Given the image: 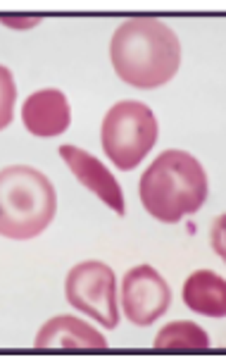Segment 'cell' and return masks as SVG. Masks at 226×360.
<instances>
[{
  "mask_svg": "<svg viewBox=\"0 0 226 360\" xmlns=\"http://www.w3.org/2000/svg\"><path fill=\"white\" fill-rule=\"evenodd\" d=\"M172 303V289L152 265L131 267L121 279V310L126 320L138 327H148L167 313Z\"/></svg>",
  "mask_w": 226,
  "mask_h": 360,
  "instance_id": "obj_6",
  "label": "cell"
},
{
  "mask_svg": "<svg viewBox=\"0 0 226 360\" xmlns=\"http://www.w3.org/2000/svg\"><path fill=\"white\" fill-rule=\"evenodd\" d=\"M65 294L72 308L93 317L98 325L105 329L119 325L117 277L105 262L86 260L72 267L65 282Z\"/></svg>",
  "mask_w": 226,
  "mask_h": 360,
  "instance_id": "obj_5",
  "label": "cell"
},
{
  "mask_svg": "<svg viewBox=\"0 0 226 360\" xmlns=\"http://www.w3.org/2000/svg\"><path fill=\"white\" fill-rule=\"evenodd\" d=\"M138 193L148 215L174 224L203 207L210 184L198 158L186 150H164L140 176Z\"/></svg>",
  "mask_w": 226,
  "mask_h": 360,
  "instance_id": "obj_2",
  "label": "cell"
},
{
  "mask_svg": "<svg viewBox=\"0 0 226 360\" xmlns=\"http://www.w3.org/2000/svg\"><path fill=\"white\" fill-rule=\"evenodd\" d=\"M109 60L117 77L133 89L164 86L181 65L179 36L155 17H136L114 32Z\"/></svg>",
  "mask_w": 226,
  "mask_h": 360,
  "instance_id": "obj_1",
  "label": "cell"
},
{
  "mask_svg": "<svg viewBox=\"0 0 226 360\" xmlns=\"http://www.w3.org/2000/svg\"><path fill=\"white\" fill-rule=\"evenodd\" d=\"M72 120L69 101L62 91L44 89L29 96L22 105V122L29 134L39 139H53L67 131Z\"/></svg>",
  "mask_w": 226,
  "mask_h": 360,
  "instance_id": "obj_8",
  "label": "cell"
},
{
  "mask_svg": "<svg viewBox=\"0 0 226 360\" xmlns=\"http://www.w3.org/2000/svg\"><path fill=\"white\" fill-rule=\"evenodd\" d=\"M157 134H160L157 117L145 103L121 101L107 110L100 127V141L109 160L129 172L150 153Z\"/></svg>",
  "mask_w": 226,
  "mask_h": 360,
  "instance_id": "obj_4",
  "label": "cell"
},
{
  "mask_svg": "<svg viewBox=\"0 0 226 360\" xmlns=\"http://www.w3.org/2000/svg\"><path fill=\"white\" fill-rule=\"evenodd\" d=\"M36 349H105L107 339L74 315H58L39 329Z\"/></svg>",
  "mask_w": 226,
  "mask_h": 360,
  "instance_id": "obj_9",
  "label": "cell"
},
{
  "mask_svg": "<svg viewBox=\"0 0 226 360\" xmlns=\"http://www.w3.org/2000/svg\"><path fill=\"white\" fill-rule=\"evenodd\" d=\"M183 303L198 315L224 317L226 282L212 270H195L183 282Z\"/></svg>",
  "mask_w": 226,
  "mask_h": 360,
  "instance_id": "obj_10",
  "label": "cell"
},
{
  "mask_svg": "<svg viewBox=\"0 0 226 360\" xmlns=\"http://www.w3.org/2000/svg\"><path fill=\"white\" fill-rule=\"evenodd\" d=\"M155 349H207L210 346V337L205 334V329L195 322H188V320H179V322H169L160 329V334L155 337Z\"/></svg>",
  "mask_w": 226,
  "mask_h": 360,
  "instance_id": "obj_11",
  "label": "cell"
},
{
  "mask_svg": "<svg viewBox=\"0 0 226 360\" xmlns=\"http://www.w3.org/2000/svg\"><path fill=\"white\" fill-rule=\"evenodd\" d=\"M17 101V86L12 72L5 65H0V131L12 122V110Z\"/></svg>",
  "mask_w": 226,
  "mask_h": 360,
  "instance_id": "obj_12",
  "label": "cell"
},
{
  "mask_svg": "<svg viewBox=\"0 0 226 360\" xmlns=\"http://www.w3.org/2000/svg\"><path fill=\"white\" fill-rule=\"evenodd\" d=\"M222 227H224V217H219L217 222V253L224 255V248H222Z\"/></svg>",
  "mask_w": 226,
  "mask_h": 360,
  "instance_id": "obj_14",
  "label": "cell"
},
{
  "mask_svg": "<svg viewBox=\"0 0 226 360\" xmlns=\"http://www.w3.org/2000/svg\"><path fill=\"white\" fill-rule=\"evenodd\" d=\"M60 158L67 162V167L74 172V176L81 181L88 191H93L98 198L105 205L112 207L114 212L121 217L126 212L124 205V193H121V186L117 184L114 174L98 160L95 155H91L88 150L79 148V146H60Z\"/></svg>",
  "mask_w": 226,
  "mask_h": 360,
  "instance_id": "obj_7",
  "label": "cell"
},
{
  "mask_svg": "<svg viewBox=\"0 0 226 360\" xmlns=\"http://www.w3.org/2000/svg\"><path fill=\"white\" fill-rule=\"evenodd\" d=\"M58 212L51 179L29 165L0 169V236L27 241L48 229Z\"/></svg>",
  "mask_w": 226,
  "mask_h": 360,
  "instance_id": "obj_3",
  "label": "cell"
},
{
  "mask_svg": "<svg viewBox=\"0 0 226 360\" xmlns=\"http://www.w3.org/2000/svg\"><path fill=\"white\" fill-rule=\"evenodd\" d=\"M0 22L12 29H34L41 22V17H0Z\"/></svg>",
  "mask_w": 226,
  "mask_h": 360,
  "instance_id": "obj_13",
  "label": "cell"
}]
</instances>
